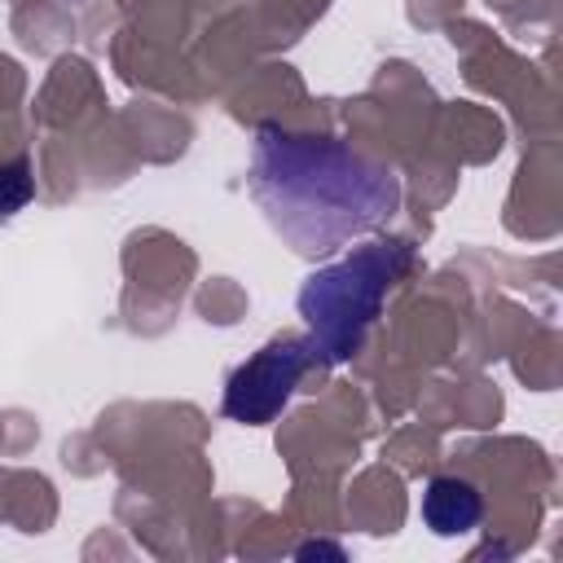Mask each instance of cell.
I'll list each match as a JSON object with an SVG mask.
<instances>
[{
	"mask_svg": "<svg viewBox=\"0 0 563 563\" xmlns=\"http://www.w3.org/2000/svg\"><path fill=\"white\" fill-rule=\"evenodd\" d=\"M413 246L409 242H369L343 255L330 268H317L299 290V317L308 321V343L317 361L339 365L347 361L374 317L383 312V295L391 282L409 268Z\"/></svg>",
	"mask_w": 563,
	"mask_h": 563,
	"instance_id": "cell-2",
	"label": "cell"
},
{
	"mask_svg": "<svg viewBox=\"0 0 563 563\" xmlns=\"http://www.w3.org/2000/svg\"><path fill=\"white\" fill-rule=\"evenodd\" d=\"M317 361L308 334L303 339H273L264 343L251 361H242L229 383H224V413L233 422L260 427L273 422L282 413V405L290 400V391L299 387V378L308 374V365Z\"/></svg>",
	"mask_w": 563,
	"mask_h": 563,
	"instance_id": "cell-3",
	"label": "cell"
},
{
	"mask_svg": "<svg viewBox=\"0 0 563 563\" xmlns=\"http://www.w3.org/2000/svg\"><path fill=\"white\" fill-rule=\"evenodd\" d=\"M35 194V176H31V163L26 158H13L0 167V220L18 216Z\"/></svg>",
	"mask_w": 563,
	"mask_h": 563,
	"instance_id": "cell-5",
	"label": "cell"
},
{
	"mask_svg": "<svg viewBox=\"0 0 563 563\" xmlns=\"http://www.w3.org/2000/svg\"><path fill=\"white\" fill-rule=\"evenodd\" d=\"M251 194L299 255L339 251L387 224L400 207V180L391 167L343 141L286 132L277 123H264L255 136Z\"/></svg>",
	"mask_w": 563,
	"mask_h": 563,
	"instance_id": "cell-1",
	"label": "cell"
},
{
	"mask_svg": "<svg viewBox=\"0 0 563 563\" xmlns=\"http://www.w3.org/2000/svg\"><path fill=\"white\" fill-rule=\"evenodd\" d=\"M484 519V497L471 479L462 475H435L422 493V523L435 537H462L471 528H479Z\"/></svg>",
	"mask_w": 563,
	"mask_h": 563,
	"instance_id": "cell-4",
	"label": "cell"
}]
</instances>
